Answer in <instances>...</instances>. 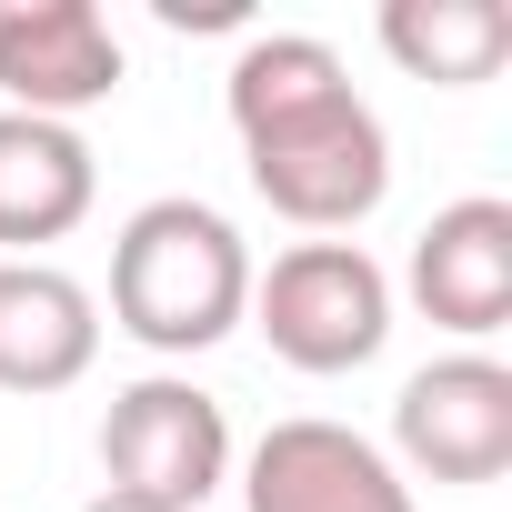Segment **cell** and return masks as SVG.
Returning <instances> with one entry per match:
<instances>
[{"mask_svg":"<svg viewBox=\"0 0 512 512\" xmlns=\"http://www.w3.org/2000/svg\"><path fill=\"white\" fill-rule=\"evenodd\" d=\"M231 131H241V171L282 221L302 231H352L382 211L392 191V131L382 111L352 91L342 51L312 31H251L221 71Z\"/></svg>","mask_w":512,"mask_h":512,"instance_id":"cell-1","label":"cell"},{"mask_svg":"<svg viewBox=\"0 0 512 512\" xmlns=\"http://www.w3.org/2000/svg\"><path fill=\"white\" fill-rule=\"evenodd\" d=\"M251 312V241L211 201H141L111 241V332H131L161 362H191L231 342Z\"/></svg>","mask_w":512,"mask_h":512,"instance_id":"cell-2","label":"cell"},{"mask_svg":"<svg viewBox=\"0 0 512 512\" xmlns=\"http://www.w3.org/2000/svg\"><path fill=\"white\" fill-rule=\"evenodd\" d=\"M241 322H262L292 372H362L392 342V272L362 241H292L272 251V272H251Z\"/></svg>","mask_w":512,"mask_h":512,"instance_id":"cell-3","label":"cell"},{"mask_svg":"<svg viewBox=\"0 0 512 512\" xmlns=\"http://www.w3.org/2000/svg\"><path fill=\"white\" fill-rule=\"evenodd\" d=\"M101 472L111 492L131 502H161V512H201L221 482H231V412L181 382V372H141L111 392L101 412Z\"/></svg>","mask_w":512,"mask_h":512,"instance_id":"cell-4","label":"cell"},{"mask_svg":"<svg viewBox=\"0 0 512 512\" xmlns=\"http://www.w3.org/2000/svg\"><path fill=\"white\" fill-rule=\"evenodd\" d=\"M392 452L422 472V482H502L512 472V372L492 352H442L402 382L392 402Z\"/></svg>","mask_w":512,"mask_h":512,"instance_id":"cell-5","label":"cell"},{"mask_svg":"<svg viewBox=\"0 0 512 512\" xmlns=\"http://www.w3.org/2000/svg\"><path fill=\"white\" fill-rule=\"evenodd\" d=\"M241 512H422L402 462L382 442H362L352 422H272L241 462Z\"/></svg>","mask_w":512,"mask_h":512,"instance_id":"cell-6","label":"cell"},{"mask_svg":"<svg viewBox=\"0 0 512 512\" xmlns=\"http://www.w3.org/2000/svg\"><path fill=\"white\" fill-rule=\"evenodd\" d=\"M121 31L101 0H0V111L71 121L121 91Z\"/></svg>","mask_w":512,"mask_h":512,"instance_id":"cell-7","label":"cell"},{"mask_svg":"<svg viewBox=\"0 0 512 512\" xmlns=\"http://www.w3.org/2000/svg\"><path fill=\"white\" fill-rule=\"evenodd\" d=\"M412 302L452 342H492L512 322V201L472 191V201H452V211L422 221V241H412Z\"/></svg>","mask_w":512,"mask_h":512,"instance_id":"cell-8","label":"cell"},{"mask_svg":"<svg viewBox=\"0 0 512 512\" xmlns=\"http://www.w3.org/2000/svg\"><path fill=\"white\" fill-rule=\"evenodd\" d=\"M101 362V302L51 262H0V392H71Z\"/></svg>","mask_w":512,"mask_h":512,"instance_id":"cell-9","label":"cell"},{"mask_svg":"<svg viewBox=\"0 0 512 512\" xmlns=\"http://www.w3.org/2000/svg\"><path fill=\"white\" fill-rule=\"evenodd\" d=\"M101 161L71 121H31V111H0V251L31 262V241H61L91 221Z\"/></svg>","mask_w":512,"mask_h":512,"instance_id":"cell-10","label":"cell"},{"mask_svg":"<svg viewBox=\"0 0 512 512\" xmlns=\"http://www.w3.org/2000/svg\"><path fill=\"white\" fill-rule=\"evenodd\" d=\"M382 51L412 81L472 91V81H492L512 61V11H502V0H392V11H382Z\"/></svg>","mask_w":512,"mask_h":512,"instance_id":"cell-11","label":"cell"},{"mask_svg":"<svg viewBox=\"0 0 512 512\" xmlns=\"http://www.w3.org/2000/svg\"><path fill=\"white\" fill-rule=\"evenodd\" d=\"M81 512H161V502H131V492H101V502H81Z\"/></svg>","mask_w":512,"mask_h":512,"instance_id":"cell-12","label":"cell"}]
</instances>
